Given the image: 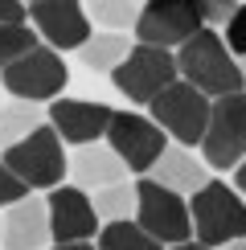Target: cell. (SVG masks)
Returning a JSON list of instances; mask_svg holds the SVG:
<instances>
[{"instance_id": "11", "label": "cell", "mask_w": 246, "mask_h": 250, "mask_svg": "<svg viewBox=\"0 0 246 250\" xmlns=\"http://www.w3.org/2000/svg\"><path fill=\"white\" fill-rule=\"evenodd\" d=\"M29 25L58 54L62 49H82L95 37L86 4H78V0H37V4H29Z\"/></svg>"}, {"instance_id": "8", "label": "cell", "mask_w": 246, "mask_h": 250, "mask_svg": "<svg viewBox=\"0 0 246 250\" xmlns=\"http://www.w3.org/2000/svg\"><path fill=\"white\" fill-rule=\"evenodd\" d=\"M107 148L123 160L127 172L148 176L156 168V160L168 152V135L148 115H140V111H115L111 115V127H107Z\"/></svg>"}, {"instance_id": "31", "label": "cell", "mask_w": 246, "mask_h": 250, "mask_svg": "<svg viewBox=\"0 0 246 250\" xmlns=\"http://www.w3.org/2000/svg\"><path fill=\"white\" fill-rule=\"evenodd\" d=\"M0 234H4V217H0Z\"/></svg>"}, {"instance_id": "4", "label": "cell", "mask_w": 246, "mask_h": 250, "mask_svg": "<svg viewBox=\"0 0 246 250\" xmlns=\"http://www.w3.org/2000/svg\"><path fill=\"white\" fill-rule=\"evenodd\" d=\"M136 226L148 238H156L164 250L193 242L189 201L177 197L172 189H164V185H156L152 176H140L136 181Z\"/></svg>"}, {"instance_id": "12", "label": "cell", "mask_w": 246, "mask_h": 250, "mask_svg": "<svg viewBox=\"0 0 246 250\" xmlns=\"http://www.w3.org/2000/svg\"><path fill=\"white\" fill-rule=\"evenodd\" d=\"M49 205V234H54V246H70V242H90L99 238L102 222L95 213V201L90 193L74 189V185H62L45 197Z\"/></svg>"}, {"instance_id": "10", "label": "cell", "mask_w": 246, "mask_h": 250, "mask_svg": "<svg viewBox=\"0 0 246 250\" xmlns=\"http://www.w3.org/2000/svg\"><path fill=\"white\" fill-rule=\"evenodd\" d=\"M205 29L201 4L197 0H152L144 4V13L136 21V37L140 45H156V49H181L184 41H193Z\"/></svg>"}, {"instance_id": "26", "label": "cell", "mask_w": 246, "mask_h": 250, "mask_svg": "<svg viewBox=\"0 0 246 250\" xmlns=\"http://www.w3.org/2000/svg\"><path fill=\"white\" fill-rule=\"evenodd\" d=\"M0 25H29V8L17 0H0Z\"/></svg>"}, {"instance_id": "16", "label": "cell", "mask_w": 246, "mask_h": 250, "mask_svg": "<svg viewBox=\"0 0 246 250\" xmlns=\"http://www.w3.org/2000/svg\"><path fill=\"white\" fill-rule=\"evenodd\" d=\"M148 176L156 185H164V189H172L177 197H193V193H201L205 185H209L205 160H197L189 148H177V144H168V152L156 160V168H152Z\"/></svg>"}, {"instance_id": "3", "label": "cell", "mask_w": 246, "mask_h": 250, "mask_svg": "<svg viewBox=\"0 0 246 250\" xmlns=\"http://www.w3.org/2000/svg\"><path fill=\"white\" fill-rule=\"evenodd\" d=\"M0 160L8 164V172H13L29 193H45V189L54 193V189H62V181H66V172H70L62 135L49 127V123L37 127L29 140H20L17 148H8Z\"/></svg>"}, {"instance_id": "17", "label": "cell", "mask_w": 246, "mask_h": 250, "mask_svg": "<svg viewBox=\"0 0 246 250\" xmlns=\"http://www.w3.org/2000/svg\"><path fill=\"white\" fill-rule=\"evenodd\" d=\"M37 127H45V115H41L37 103H25V99H4L0 103V152L17 148Z\"/></svg>"}, {"instance_id": "25", "label": "cell", "mask_w": 246, "mask_h": 250, "mask_svg": "<svg viewBox=\"0 0 246 250\" xmlns=\"http://www.w3.org/2000/svg\"><path fill=\"white\" fill-rule=\"evenodd\" d=\"M238 17V4H222V0H213V4H201V21H205V29H226L230 21Z\"/></svg>"}, {"instance_id": "13", "label": "cell", "mask_w": 246, "mask_h": 250, "mask_svg": "<svg viewBox=\"0 0 246 250\" xmlns=\"http://www.w3.org/2000/svg\"><path fill=\"white\" fill-rule=\"evenodd\" d=\"M111 115L115 111L107 103H95V99H58L49 103V127L62 135V144L70 148H90L99 144L111 127Z\"/></svg>"}, {"instance_id": "27", "label": "cell", "mask_w": 246, "mask_h": 250, "mask_svg": "<svg viewBox=\"0 0 246 250\" xmlns=\"http://www.w3.org/2000/svg\"><path fill=\"white\" fill-rule=\"evenodd\" d=\"M234 189H238V193L246 197V160L238 164V168H234Z\"/></svg>"}, {"instance_id": "22", "label": "cell", "mask_w": 246, "mask_h": 250, "mask_svg": "<svg viewBox=\"0 0 246 250\" xmlns=\"http://www.w3.org/2000/svg\"><path fill=\"white\" fill-rule=\"evenodd\" d=\"M37 45H41V37L33 25H0V74Z\"/></svg>"}, {"instance_id": "5", "label": "cell", "mask_w": 246, "mask_h": 250, "mask_svg": "<svg viewBox=\"0 0 246 250\" xmlns=\"http://www.w3.org/2000/svg\"><path fill=\"white\" fill-rule=\"evenodd\" d=\"M201 160L213 172H234L246 160V90L213 99L209 127L201 140Z\"/></svg>"}, {"instance_id": "7", "label": "cell", "mask_w": 246, "mask_h": 250, "mask_svg": "<svg viewBox=\"0 0 246 250\" xmlns=\"http://www.w3.org/2000/svg\"><path fill=\"white\" fill-rule=\"evenodd\" d=\"M209 107L213 103L193 90L189 82H172L160 99H152L148 119L156 123L164 135L177 140V148H193V144L205 140V127H209Z\"/></svg>"}, {"instance_id": "14", "label": "cell", "mask_w": 246, "mask_h": 250, "mask_svg": "<svg viewBox=\"0 0 246 250\" xmlns=\"http://www.w3.org/2000/svg\"><path fill=\"white\" fill-rule=\"evenodd\" d=\"M45 242H54L45 197H25L13 209H4V234H0L4 250H45Z\"/></svg>"}, {"instance_id": "18", "label": "cell", "mask_w": 246, "mask_h": 250, "mask_svg": "<svg viewBox=\"0 0 246 250\" xmlns=\"http://www.w3.org/2000/svg\"><path fill=\"white\" fill-rule=\"evenodd\" d=\"M131 49L136 45L127 41V33H95L86 45L78 49V58H82V66L95 70V74H115L123 62H127Z\"/></svg>"}, {"instance_id": "15", "label": "cell", "mask_w": 246, "mask_h": 250, "mask_svg": "<svg viewBox=\"0 0 246 250\" xmlns=\"http://www.w3.org/2000/svg\"><path fill=\"white\" fill-rule=\"evenodd\" d=\"M70 176H74V189L95 197L99 189H111V185L127 181V168L107 144H90V148H74L70 156Z\"/></svg>"}, {"instance_id": "23", "label": "cell", "mask_w": 246, "mask_h": 250, "mask_svg": "<svg viewBox=\"0 0 246 250\" xmlns=\"http://www.w3.org/2000/svg\"><path fill=\"white\" fill-rule=\"evenodd\" d=\"M25 197H33V193H29L25 185H20L17 176L8 172V164L0 160V209H13L17 201H25Z\"/></svg>"}, {"instance_id": "28", "label": "cell", "mask_w": 246, "mask_h": 250, "mask_svg": "<svg viewBox=\"0 0 246 250\" xmlns=\"http://www.w3.org/2000/svg\"><path fill=\"white\" fill-rule=\"evenodd\" d=\"M54 250H99V242H70V246H54Z\"/></svg>"}, {"instance_id": "6", "label": "cell", "mask_w": 246, "mask_h": 250, "mask_svg": "<svg viewBox=\"0 0 246 250\" xmlns=\"http://www.w3.org/2000/svg\"><path fill=\"white\" fill-rule=\"evenodd\" d=\"M66 62H62L58 49H49L45 41H41L37 49H29L20 62H13V66L0 74V86L8 90L13 99H25V103H58V95L66 90Z\"/></svg>"}, {"instance_id": "9", "label": "cell", "mask_w": 246, "mask_h": 250, "mask_svg": "<svg viewBox=\"0 0 246 250\" xmlns=\"http://www.w3.org/2000/svg\"><path fill=\"white\" fill-rule=\"evenodd\" d=\"M111 82H115V86H119L131 103L152 107V99H160L172 82H181L177 54L156 49V45H136V49L127 54V62L111 74Z\"/></svg>"}, {"instance_id": "29", "label": "cell", "mask_w": 246, "mask_h": 250, "mask_svg": "<svg viewBox=\"0 0 246 250\" xmlns=\"http://www.w3.org/2000/svg\"><path fill=\"white\" fill-rule=\"evenodd\" d=\"M172 250H209V246H201V242H184V246H172Z\"/></svg>"}, {"instance_id": "1", "label": "cell", "mask_w": 246, "mask_h": 250, "mask_svg": "<svg viewBox=\"0 0 246 250\" xmlns=\"http://www.w3.org/2000/svg\"><path fill=\"white\" fill-rule=\"evenodd\" d=\"M177 70H181V82L201 90L209 103L246 90V74H242L238 58L226 49V37L213 33V29H201L193 41H184L177 49Z\"/></svg>"}, {"instance_id": "20", "label": "cell", "mask_w": 246, "mask_h": 250, "mask_svg": "<svg viewBox=\"0 0 246 250\" xmlns=\"http://www.w3.org/2000/svg\"><path fill=\"white\" fill-rule=\"evenodd\" d=\"M95 213L102 226H119V222H136V185H111V189H99L95 197Z\"/></svg>"}, {"instance_id": "2", "label": "cell", "mask_w": 246, "mask_h": 250, "mask_svg": "<svg viewBox=\"0 0 246 250\" xmlns=\"http://www.w3.org/2000/svg\"><path fill=\"white\" fill-rule=\"evenodd\" d=\"M189 213H193V242L209 250H226L230 242L246 238V201L226 181H209L201 193H193Z\"/></svg>"}, {"instance_id": "30", "label": "cell", "mask_w": 246, "mask_h": 250, "mask_svg": "<svg viewBox=\"0 0 246 250\" xmlns=\"http://www.w3.org/2000/svg\"><path fill=\"white\" fill-rule=\"evenodd\" d=\"M226 250H246V238H242V242H230V246H226Z\"/></svg>"}, {"instance_id": "24", "label": "cell", "mask_w": 246, "mask_h": 250, "mask_svg": "<svg viewBox=\"0 0 246 250\" xmlns=\"http://www.w3.org/2000/svg\"><path fill=\"white\" fill-rule=\"evenodd\" d=\"M222 33H226V49H230V54L242 62V58H246V4L238 8V17H234L230 25L222 29Z\"/></svg>"}, {"instance_id": "19", "label": "cell", "mask_w": 246, "mask_h": 250, "mask_svg": "<svg viewBox=\"0 0 246 250\" xmlns=\"http://www.w3.org/2000/svg\"><path fill=\"white\" fill-rule=\"evenodd\" d=\"M144 8L136 0H90L86 17L90 25H99V33H136V21Z\"/></svg>"}, {"instance_id": "21", "label": "cell", "mask_w": 246, "mask_h": 250, "mask_svg": "<svg viewBox=\"0 0 246 250\" xmlns=\"http://www.w3.org/2000/svg\"><path fill=\"white\" fill-rule=\"evenodd\" d=\"M99 250H164V246L156 238H148L136 222H119L99 230Z\"/></svg>"}]
</instances>
